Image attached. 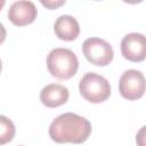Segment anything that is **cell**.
Listing matches in <instances>:
<instances>
[{
	"label": "cell",
	"instance_id": "obj_1",
	"mask_svg": "<svg viewBox=\"0 0 146 146\" xmlns=\"http://www.w3.org/2000/svg\"><path fill=\"white\" fill-rule=\"evenodd\" d=\"M91 123L83 116L67 112L58 115L49 125V137L58 144H82L91 133Z\"/></svg>",
	"mask_w": 146,
	"mask_h": 146
},
{
	"label": "cell",
	"instance_id": "obj_2",
	"mask_svg": "<svg viewBox=\"0 0 146 146\" xmlns=\"http://www.w3.org/2000/svg\"><path fill=\"white\" fill-rule=\"evenodd\" d=\"M49 73L58 80H68L75 75L79 60L76 55L67 48H55L47 56Z\"/></svg>",
	"mask_w": 146,
	"mask_h": 146
},
{
	"label": "cell",
	"instance_id": "obj_3",
	"mask_svg": "<svg viewBox=\"0 0 146 146\" xmlns=\"http://www.w3.org/2000/svg\"><path fill=\"white\" fill-rule=\"evenodd\" d=\"M79 90L86 100L94 104L103 103L111 96L110 82L103 75L95 72H88L81 78Z\"/></svg>",
	"mask_w": 146,
	"mask_h": 146
},
{
	"label": "cell",
	"instance_id": "obj_4",
	"mask_svg": "<svg viewBox=\"0 0 146 146\" xmlns=\"http://www.w3.org/2000/svg\"><path fill=\"white\" fill-rule=\"evenodd\" d=\"M82 52L84 57L94 65L106 66L114 57L112 46L100 38H88L82 43Z\"/></svg>",
	"mask_w": 146,
	"mask_h": 146
},
{
	"label": "cell",
	"instance_id": "obj_5",
	"mask_svg": "<svg viewBox=\"0 0 146 146\" xmlns=\"http://www.w3.org/2000/svg\"><path fill=\"white\" fill-rule=\"evenodd\" d=\"M119 91L128 100H137L145 92V78L138 70H127L119 80Z\"/></svg>",
	"mask_w": 146,
	"mask_h": 146
},
{
	"label": "cell",
	"instance_id": "obj_6",
	"mask_svg": "<svg viewBox=\"0 0 146 146\" xmlns=\"http://www.w3.org/2000/svg\"><path fill=\"white\" fill-rule=\"evenodd\" d=\"M121 54L122 56L133 63L143 62L146 57V40L141 33L132 32L125 34L121 40Z\"/></svg>",
	"mask_w": 146,
	"mask_h": 146
},
{
	"label": "cell",
	"instance_id": "obj_7",
	"mask_svg": "<svg viewBox=\"0 0 146 146\" xmlns=\"http://www.w3.org/2000/svg\"><path fill=\"white\" fill-rule=\"evenodd\" d=\"M38 15V9L32 1L19 0L10 5L8 9V18L16 26H25L31 24Z\"/></svg>",
	"mask_w": 146,
	"mask_h": 146
},
{
	"label": "cell",
	"instance_id": "obj_8",
	"mask_svg": "<svg viewBox=\"0 0 146 146\" xmlns=\"http://www.w3.org/2000/svg\"><path fill=\"white\" fill-rule=\"evenodd\" d=\"M68 89L60 83H50L43 87L40 91L41 103L50 108L58 107L65 104L68 99Z\"/></svg>",
	"mask_w": 146,
	"mask_h": 146
},
{
	"label": "cell",
	"instance_id": "obj_9",
	"mask_svg": "<svg viewBox=\"0 0 146 146\" xmlns=\"http://www.w3.org/2000/svg\"><path fill=\"white\" fill-rule=\"evenodd\" d=\"M54 31L58 39L73 41L80 34V25L72 15H60L54 24Z\"/></svg>",
	"mask_w": 146,
	"mask_h": 146
},
{
	"label": "cell",
	"instance_id": "obj_10",
	"mask_svg": "<svg viewBox=\"0 0 146 146\" xmlns=\"http://www.w3.org/2000/svg\"><path fill=\"white\" fill-rule=\"evenodd\" d=\"M15 132L16 128L14 122L9 117L0 114V145L11 141L15 137Z\"/></svg>",
	"mask_w": 146,
	"mask_h": 146
},
{
	"label": "cell",
	"instance_id": "obj_11",
	"mask_svg": "<svg viewBox=\"0 0 146 146\" xmlns=\"http://www.w3.org/2000/svg\"><path fill=\"white\" fill-rule=\"evenodd\" d=\"M41 3L43 5V6H46L47 8H49V9H55V8H57V7H60V6H63L64 3H65V0H58V1H41Z\"/></svg>",
	"mask_w": 146,
	"mask_h": 146
},
{
	"label": "cell",
	"instance_id": "obj_12",
	"mask_svg": "<svg viewBox=\"0 0 146 146\" xmlns=\"http://www.w3.org/2000/svg\"><path fill=\"white\" fill-rule=\"evenodd\" d=\"M6 36H7L6 27L3 26V24H2V23H0V44L6 40Z\"/></svg>",
	"mask_w": 146,
	"mask_h": 146
},
{
	"label": "cell",
	"instance_id": "obj_13",
	"mask_svg": "<svg viewBox=\"0 0 146 146\" xmlns=\"http://www.w3.org/2000/svg\"><path fill=\"white\" fill-rule=\"evenodd\" d=\"M5 3H6V1H5V0H0V10H1V8L5 6Z\"/></svg>",
	"mask_w": 146,
	"mask_h": 146
},
{
	"label": "cell",
	"instance_id": "obj_14",
	"mask_svg": "<svg viewBox=\"0 0 146 146\" xmlns=\"http://www.w3.org/2000/svg\"><path fill=\"white\" fill-rule=\"evenodd\" d=\"M1 70H2V63H1V60H0V73H1Z\"/></svg>",
	"mask_w": 146,
	"mask_h": 146
},
{
	"label": "cell",
	"instance_id": "obj_15",
	"mask_svg": "<svg viewBox=\"0 0 146 146\" xmlns=\"http://www.w3.org/2000/svg\"><path fill=\"white\" fill-rule=\"evenodd\" d=\"M19 146H23V145H19Z\"/></svg>",
	"mask_w": 146,
	"mask_h": 146
}]
</instances>
